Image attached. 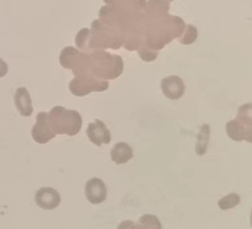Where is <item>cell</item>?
<instances>
[{
  "label": "cell",
  "mask_w": 252,
  "mask_h": 229,
  "mask_svg": "<svg viewBox=\"0 0 252 229\" xmlns=\"http://www.w3.org/2000/svg\"><path fill=\"white\" fill-rule=\"evenodd\" d=\"M235 119L244 126L252 127V103L245 104L239 107Z\"/></svg>",
  "instance_id": "2e32d148"
},
{
  "label": "cell",
  "mask_w": 252,
  "mask_h": 229,
  "mask_svg": "<svg viewBox=\"0 0 252 229\" xmlns=\"http://www.w3.org/2000/svg\"><path fill=\"white\" fill-rule=\"evenodd\" d=\"M211 136V127L209 124H204L201 127L196 143V154L198 156H203L207 151Z\"/></svg>",
  "instance_id": "5bb4252c"
},
{
  "label": "cell",
  "mask_w": 252,
  "mask_h": 229,
  "mask_svg": "<svg viewBox=\"0 0 252 229\" xmlns=\"http://www.w3.org/2000/svg\"><path fill=\"white\" fill-rule=\"evenodd\" d=\"M59 61L62 67L72 69L75 76L89 75V55L80 53L75 47H66L61 50Z\"/></svg>",
  "instance_id": "277c9868"
},
{
  "label": "cell",
  "mask_w": 252,
  "mask_h": 229,
  "mask_svg": "<svg viewBox=\"0 0 252 229\" xmlns=\"http://www.w3.org/2000/svg\"><path fill=\"white\" fill-rule=\"evenodd\" d=\"M34 201L43 210H54L60 205L61 197L56 189L44 187L36 191Z\"/></svg>",
  "instance_id": "52a82bcc"
},
{
  "label": "cell",
  "mask_w": 252,
  "mask_h": 229,
  "mask_svg": "<svg viewBox=\"0 0 252 229\" xmlns=\"http://www.w3.org/2000/svg\"><path fill=\"white\" fill-rule=\"evenodd\" d=\"M163 95L169 99L178 100L185 93V84L179 76H168L160 82Z\"/></svg>",
  "instance_id": "30bf717a"
},
{
  "label": "cell",
  "mask_w": 252,
  "mask_h": 229,
  "mask_svg": "<svg viewBox=\"0 0 252 229\" xmlns=\"http://www.w3.org/2000/svg\"><path fill=\"white\" fill-rule=\"evenodd\" d=\"M120 37L117 32L104 27L102 23L94 21L92 24V29L90 30V37L88 45L90 48H113L118 49L123 45V43L119 40Z\"/></svg>",
  "instance_id": "3957f363"
},
{
  "label": "cell",
  "mask_w": 252,
  "mask_h": 229,
  "mask_svg": "<svg viewBox=\"0 0 252 229\" xmlns=\"http://www.w3.org/2000/svg\"><path fill=\"white\" fill-rule=\"evenodd\" d=\"M241 202V196L237 193H231L218 200V207L221 210H230L235 208Z\"/></svg>",
  "instance_id": "e0dca14e"
},
{
  "label": "cell",
  "mask_w": 252,
  "mask_h": 229,
  "mask_svg": "<svg viewBox=\"0 0 252 229\" xmlns=\"http://www.w3.org/2000/svg\"><path fill=\"white\" fill-rule=\"evenodd\" d=\"M111 160L116 164L127 163L134 157V151L131 146L125 142L117 143L110 151Z\"/></svg>",
  "instance_id": "4fadbf2b"
},
{
  "label": "cell",
  "mask_w": 252,
  "mask_h": 229,
  "mask_svg": "<svg viewBox=\"0 0 252 229\" xmlns=\"http://www.w3.org/2000/svg\"><path fill=\"white\" fill-rule=\"evenodd\" d=\"M8 71H9V66L7 64V62L0 58V78L4 77V76L8 74Z\"/></svg>",
  "instance_id": "7402d4cb"
},
{
  "label": "cell",
  "mask_w": 252,
  "mask_h": 229,
  "mask_svg": "<svg viewBox=\"0 0 252 229\" xmlns=\"http://www.w3.org/2000/svg\"><path fill=\"white\" fill-rule=\"evenodd\" d=\"M225 131L233 141H246L252 144V127L244 126L236 119H231L225 125Z\"/></svg>",
  "instance_id": "8fae6325"
},
{
  "label": "cell",
  "mask_w": 252,
  "mask_h": 229,
  "mask_svg": "<svg viewBox=\"0 0 252 229\" xmlns=\"http://www.w3.org/2000/svg\"><path fill=\"white\" fill-rule=\"evenodd\" d=\"M135 224L133 221H123L119 224L117 229H135Z\"/></svg>",
  "instance_id": "44dd1931"
},
{
  "label": "cell",
  "mask_w": 252,
  "mask_h": 229,
  "mask_svg": "<svg viewBox=\"0 0 252 229\" xmlns=\"http://www.w3.org/2000/svg\"><path fill=\"white\" fill-rule=\"evenodd\" d=\"M124 68L120 56L111 55L103 50H96L89 55V74L92 77L108 81L118 78Z\"/></svg>",
  "instance_id": "6da1fadb"
},
{
  "label": "cell",
  "mask_w": 252,
  "mask_h": 229,
  "mask_svg": "<svg viewBox=\"0 0 252 229\" xmlns=\"http://www.w3.org/2000/svg\"><path fill=\"white\" fill-rule=\"evenodd\" d=\"M135 229H162V226L156 215L143 214L135 224Z\"/></svg>",
  "instance_id": "9a60e30c"
},
{
  "label": "cell",
  "mask_w": 252,
  "mask_h": 229,
  "mask_svg": "<svg viewBox=\"0 0 252 229\" xmlns=\"http://www.w3.org/2000/svg\"><path fill=\"white\" fill-rule=\"evenodd\" d=\"M89 37H90V30L88 28L81 29L79 32L76 35V45L79 48H86V45L89 42Z\"/></svg>",
  "instance_id": "d6986e66"
},
{
  "label": "cell",
  "mask_w": 252,
  "mask_h": 229,
  "mask_svg": "<svg viewBox=\"0 0 252 229\" xmlns=\"http://www.w3.org/2000/svg\"><path fill=\"white\" fill-rule=\"evenodd\" d=\"M70 92L75 96L83 97L92 92H104L108 90L109 82L100 80L89 75L75 76V78L68 85Z\"/></svg>",
  "instance_id": "5b68a950"
},
{
  "label": "cell",
  "mask_w": 252,
  "mask_h": 229,
  "mask_svg": "<svg viewBox=\"0 0 252 229\" xmlns=\"http://www.w3.org/2000/svg\"><path fill=\"white\" fill-rule=\"evenodd\" d=\"M85 194L87 200L93 205L104 202L107 199V187L105 182L97 177L91 178L86 183Z\"/></svg>",
  "instance_id": "ba28073f"
},
{
  "label": "cell",
  "mask_w": 252,
  "mask_h": 229,
  "mask_svg": "<svg viewBox=\"0 0 252 229\" xmlns=\"http://www.w3.org/2000/svg\"><path fill=\"white\" fill-rule=\"evenodd\" d=\"M14 104L21 115L28 117L33 113L32 99L26 87H17L14 94Z\"/></svg>",
  "instance_id": "7c38bea8"
},
{
  "label": "cell",
  "mask_w": 252,
  "mask_h": 229,
  "mask_svg": "<svg viewBox=\"0 0 252 229\" xmlns=\"http://www.w3.org/2000/svg\"><path fill=\"white\" fill-rule=\"evenodd\" d=\"M87 136L90 141L96 146L102 144H109L111 142V133L107 128L103 120L96 118L93 123L88 125Z\"/></svg>",
  "instance_id": "9c48e42d"
},
{
  "label": "cell",
  "mask_w": 252,
  "mask_h": 229,
  "mask_svg": "<svg viewBox=\"0 0 252 229\" xmlns=\"http://www.w3.org/2000/svg\"><path fill=\"white\" fill-rule=\"evenodd\" d=\"M138 54H139L140 58L146 62H152L157 58V56H158V53L154 52V50H151L147 47H142L141 49L138 50Z\"/></svg>",
  "instance_id": "ffe728a7"
},
{
  "label": "cell",
  "mask_w": 252,
  "mask_h": 229,
  "mask_svg": "<svg viewBox=\"0 0 252 229\" xmlns=\"http://www.w3.org/2000/svg\"><path fill=\"white\" fill-rule=\"evenodd\" d=\"M31 136L39 144H46L57 135L54 132L48 119V113L40 112L36 115V122L31 129Z\"/></svg>",
  "instance_id": "8992f818"
},
{
  "label": "cell",
  "mask_w": 252,
  "mask_h": 229,
  "mask_svg": "<svg viewBox=\"0 0 252 229\" xmlns=\"http://www.w3.org/2000/svg\"><path fill=\"white\" fill-rule=\"evenodd\" d=\"M50 126L56 135L74 137L83 127V117L76 110H68L62 106H56L48 113Z\"/></svg>",
  "instance_id": "7a4b0ae2"
},
{
  "label": "cell",
  "mask_w": 252,
  "mask_h": 229,
  "mask_svg": "<svg viewBox=\"0 0 252 229\" xmlns=\"http://www.w3.org/2000/svg\"><path fill=\"white\" fill-rule=\"evenodd\" d=\"M198 37V30L192 25H186L184 33L180 37L179 41L183 45H190L196 42Z\"/></svg>",
  "instance_id": "ac0fdd59"
},
{
  "label": "cell",
  "mask_w": 252,
  "mask_h": 229,
  "mask_svg": "<svg viewBox=\"0 0 252 229\" xmlns=\"http://www.w3.org/2000/svg\"><path fill=\"white\" fill-rule=\"evenodd\" d=\"M250 225L252 227V210H251V214H250Z\"/></svg>",
  "instance_id": "603a6c76"
}]
</instances>
